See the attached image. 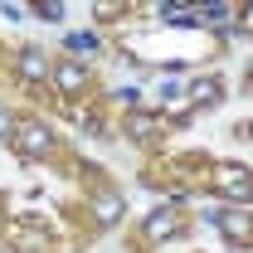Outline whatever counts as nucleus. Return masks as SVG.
<instances>
[{"label": "nucleus", "instance_id": "1", "mask_svg": "<svg viewBox=\"0 0 253 253\" xmlns=\"http://www.w3.org/2000/svg\"><path fill=\"white\" fill-rule=\"evenodd\" d=\"M20 141H25V151H34V156L49 151V136H44V126H39V122H25V126H20Z\"/></svg>", "mask_w": 253, "mask_h": 253}, {"label": "nucleus", "instance_id": "2", "mask_svg": "<svg viewBox=\"0 0 253 253\" xmlns=\"http://www.w3.org/2000/svg\"><path fill=\"white\" fill-rule=\"evenodd\" d=\"M20 68H25V78H44V73H49L39 49H25V54H20Z\"/></svg>", "mask_w": 253, "mask_h": 253}, {"label": "nucleus", "instance_id": "3", "mask_svg": "<svg viewBox=\"0 0 253 253\" xmlns=\"http://www.w3.org/2000/svg\"><path fill=\"white\" fill-rule=\"evenodd\" d=\"M59 83H63V88H68V93H78V88L88 83V73H83L78 63H68V68H63V73H59Z\"/></svg>", "mask_w": 253, "mask_h": 253}, {"label": "nucleus", "instance_id": "4", "mask_svg": "<svg viewBox=\"0 0 253 253\" xmlns=\"http://www.w3.org/2000/svg\"><path fill=\"white\" fill-rule=\"evenodd\" d=\"M117 210H122V200H117V195L97 200V219H102V224H107V219H117Z\"/></svg>", "mask_w": 253, "mask_h": 253}, {"label": "nucleus", "instance_id": "5", "mask_svg": "<svg viewBox=\"0 0 253 253\" xmlns=\"http://www.w3.org/2000/svg\"><path fill=\"white\" fill-rule=\"evenodd\" d=\"M68 44H73V49H97V34H73Z\"/></svg>", "mask_w": 253, "mask_h": 253}, {"label": "nucleus", "instance_id": "6", "mask_svg": "<svg viewBox=\"0 0 253 253\" xmlns=\"http://www.w3.org/2000/svg\"><path fill=\"white\" fill-rule=\"evenodd\" d=\"M195 97H219V83H195Z\"/></svg>", "mask_w": 253, "mask_h": 253}, {"label": "nucleus", "instance_id": "7", "mask_svg": "<svg viewBox=\"0 0 253 253\" xmlns=\"http://www.w3.org/2000/svg\"><path fill=\"white\" fill-rule=\"evenodd\" d=\"M10 131H15V122H10V117H5V107H0V136H10Z\"/></svg>", "mask_w": 253, "mask_h": 253}]
</instances>
